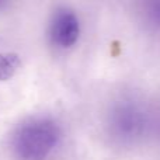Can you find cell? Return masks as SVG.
Here are the masks:
<instances>
[{
    "mask_svg": "<svg viewBox=\"0 0 160 160\" xmlns=\"http://www.w3.org/2000/svg\"><path fill=\"white\" fill-rule=\"evenodd\" d=\"M61 131L49 118H31L17 128L14 153L21 160H44L58 145Z\"/></svg>",
    "mask_w": 160,
    "mask_h": 160,
    "instance_id": "cell-1",
    "label": "cell"
},
{
    "mask_svg": "<svg viewBox=\"0 0 160 160\" xmlns=\"http://www.w3.org/2000/svg\"><path fill=\"white\" fill-rule=\"evenodd\" d=\"M80 37V24L76 14L62 8L53 14L49 24V39L58 48H70Z\"/></svg>",
    "mask_w": 160,
    "mask_h": 160,
    "instance_id": "cell-2",
    "label": "cell"
},
{
    "mask_svg": "<svg viewBox=\"0 0 160 160\" xmlns=\"http://www.w3.org/2000/svg\"><path fill=\"white\" fill-rule=\"evenodd\" d=\"M143 115L136 108L131 105L121 107L114 112L112 117V129L115 135L124 139H132L142 133L143 128Z\"/></svg>",
    "mask_w": 160,
    "mask_h": 160,
    "instance_id": "cell-3",
    "label": "cell"
},
{
    "mask_svg": "<svg viewBox=\"0 0 160 160\" xmlns=\"http://www.w3.org/2000/svg\"><path fill=\"white\" fill-rule=\"evenodd\" d=\"M21 66V59L17 53L0 52V82H7Z\"/></svg>",
    "mask_w": 160,
    "mask_h": 160,
    "instance_id": "cell-4",
    "label": "cell"
},
{
    "mask_svg": "<svg viewBox=\"0 0 160 160\" xmlns=\"http://www.w3.org/2000/svg\"><path fill=\"white\" fill-rule=\"evenodd\" d=\"M142 7L148 20L160 30V0H142Z\"/></svg>",
    "mask_w": 160,
    "mask_h": 160,
    "instance_id": "cell-5",
    "label": "cell"
},
{
    "mask_svg": "<svg viewBox=\"0 0 160 160\" xmlns=\"http://www.w3.org/2000/svg\"><path fill=\"white\" fill-rule=\"evenodd\" d=\"M8 2H10V0H0V10H3V8L8 4Z\"/></svg>",
    "mask_w": 160,
    "mask_h": 160,
    "instance_id": "cell-6",
    "label": "cell"
}]
</instances>
